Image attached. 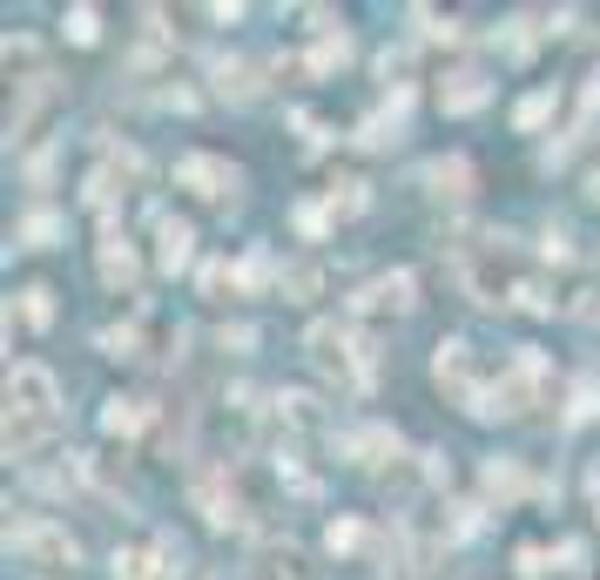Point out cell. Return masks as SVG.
<instances>
[{
    "label": "cell",
    "instance_id": "29",
    "mask_svg": "<svg viewBox=\"0 0 600 580\" xmlns=\"http://www.w3.org/2000/svg\"><path fill=\"white\" fill-rule=\"evenodd\" d=\"M102 352H109V358H135V352H142V324H109V330H102Z\"/></svg>",
    "mask_w": 600,
    "mask_h": 580
},
{
    "label": "cell",
    "instance_id": "19",
    "mask_svg": "<svg viewBox=\"0 0 600 580\" xmlns=\"http://www.w3.org/2000/svg\"><path fill=\"white\" fill-rule=\"evenodd\" d=\"M277 291H284L291 304H311V297L324 291V264H317V257H304V264H284V271H277Z\"/></svg>",
    "mask_w": 600,
    "mask_h": 580
},
{
    "label": "cell",
    "instance_id": "23",
    "mask_svg": "<svg viewBox=\"0 0 600 580\" xmlns=\"http://www.w3.org/2000/svg\"><path fill=\"white\" fill-rule=\"evenodd\" d=\"M391 580H452V567H446V553H433V547H418Z\"/></svg>",
    "mask_w": 600,
    "mask_h": 580
},
{
    "label": "cell",
    "instance_id": "30",
    "mask_svg": "<svg viewBox=\"0 0 600 580\" xmlns=\"http://www.w3.org/2000/svg\"><path fill=\"white\" fill-rule=\"evenodd\" d=\"M411 21H418V34H425V41H446V48L459 41V21H452V14H433V8H411Z\"/></svg>",
    "mask_w": 600,
    "mask_h": 580
},
{
    "label": "cell",
    "instance_id": "10",
    "mask_svg": "<svg viewBox=\"0 0 600 580\" xmlns=\"http://www.w3.org/2000/svg\"><path fill=\"white\" fill-rule=\"evenodd\" d=\"M190 257H196V230L183 216H162L155 223V264L176 277V271H190Z\"/></svg>",
    "mask_w": 600,
    "mask_h": 580
},
{
    "label": "cell",
    "instance_id": "18",
    "mask_svg": "<svg viewBox=\"0 0 600 580\" xmlns=\"http://www.w3.org/2000/svg\"><path fill=\"white\" fill-rule=\"evenodd\" d=\"M142 426H149V405H142V398H122V391H115V398L102 405V433H109V439H135Z\"/></svg>",
    "mask_w": 600,
    "mask_h": 580
},
{
    "label": "cell",
    "instance_id": "17",
    "mask_svg": "<svg viewBox=\"0 0 600 580\" xmlns=\"http://www.w3.org/2000/svg\"><path fill=\"white\" fill-rule=\"evenodd\" d=\"M425 183H433V196H472V162L466 155H439V162H425Z\"/></svg>",
    "mask_w": 600,
    "mask_h": 580
},
{
    "label": "cell",
    "instance_id": "20",
    "mask_svg": "<svg viewBox=\"0 0 600 580\" xmlns=\"http://www.w3.org/2000/svg\"><path fill=\"white\" fill-rule=\"evenodd\" d=\"M365 540H372V527H365V520H352V513L324 527V553H330V560H352V553H365Z\"/></svg>",
    "mask_w": 600,
    "mask_h": 580
},
{
    "label": "cell",
    "instance_id": "33",
    "mask_svg": "<svg viewBox=\"0 0 600 580\" xmlns=\"http://www.w3.org/2000/svg\"><path fill=\"white\" fill-rule=\"evenodd\" d=\"M236 284H243V291H264V284H271V251H250V257L236 264Z\"/></svg>",
    "mask_w": 600,
    "mask_h": 580
},
{
    "label": "cell",
    "instance_id": "24",
    "mask_svg": "<svg viewBox=\"0 0 600 580\" xmlns=\"http://www.w3.org/2000/svg\"><path fill=\"white\" fill-rule=\"evenodd\" d=\"M553 102H560L553 89H540V95H527L520 109H512V129H527V135H533L540 122H553Z\"/></svg>",
    "mask_w": 600,
    "mask_h": 580
},
{
    "label": "cell",
    "instance_id": "12",
    "mask_svg": "<svg viewBox=\"0 0 600 580\" xmlns=\"http://www.w3.org/2000/svg\"><path fill=\"white\" fill-rule=\"evenodd\" d=\"M486 95H492V89H486L479 68H452V74L439 81V109H446V115H472V109H486Z\"/></svg>",
    "mask_w": 600,
    "mask_h": 580
},
{
    "label": "cell",
    "instance_id": "32",
    "mask_svg": "<svg viewBox=\"0 0 600 580\" xmlns=\"http://www.w3.org/2000/svg\"><path fill=\"white\" fill-rule=\"evenodd\" d=\"M61 236V216L54 210H34L28 223H21V243H34V251H41V243H54Z\"/></svg>",
    "mask_w": 600,
    "mask_h": 580
},
{
    "label": "cell",
    "instance_id": "26",
    "mask_svg": "<svg viewBox=\"0 0 600 580\" xmlns=\"http://www.w3.org/2000/svg\"><path fill=\"white\" fill-rule=\"evenodd\" d=\"M324 203H330V210H337V216H358V210H365V203H372V196H365V183H358V176H337V183H330V196H324Z\"/></svg>",
    "mask_w": 600,
    "mask_h": 580
},
{
    "label": "cell",
    "instance_id": "36",
    "mask_svg": "<svg viewBox=\"0 0 600 580\" xmlns=\"http://www.w3.org/2000/svg\"><path fill=\"white\" fill-rule=\"evenodd\" d=\"M580 115H600V74H587V89H580Z\"/></svg>",
    "mask_w": 600,
    "mask_h": 580
},
{
    "label": "cell",
    "instance_id": "1",
    "mask_svg": "<svg viewBox=\"0 0 600 580\" xmlns=\"http://www.w3.org/2000/svg\"><path fill=\"white\" fill-rule=\"evenodd\" d=\"M304 358H311L337 391H372V378H378V345L365 338V330L337 324V317H317V324L304 330Z\"/></svg>",
    "mask_w": 600,
    "mask_h": 580
},
{
    "label": "cell",
    "instance_id": "22",
    "mask_svg": "<svg viewBox=\"0 0 600 580\" xmlns=\"http://www.w3.org/2000/svg\"><path fill=\"white\" fill-rule=\"evenodd\" d=\"M330 216H337L330 203H297V210H291V223H297L304 243H324V236H330Z\"/></svg>",
    "mask_w": 600,
    "mask_h": 580
},
{
    "label": "cell",
    "instance_id": "3",
    "mask_svg": "<svg viewBox=\"0 0 600 580\" xmlns=\"http://www.w3.org/2000/svg\"><path fill=\"white\" fill-rule=\"evenodd\" d=\"M499 243H506V236H499ZM499 243H466V251H459V284H466V297H472V304H486V311H506L512 297L527 291L520 277L506 271Z\"/></svg>",
    "mask_w": 600,
    "mask_h": 580
},
{
    "label": "cell",
    "instance_id": "37",
    "mask_svg": "<svg viewBox=\"0 0 600 580\" xmlns=\"http://www.w3.org/2000/svg\"><path fill=\"white\" fill-rule=\"evenodd\" d=\"M593 196H600V170H593Z\"/></svg>",
    "mask_w": 600,
    "mask_h": 580
},
{
    "label": "cell",
    "instance_id": "9",
    "mask_svg": "<svg viewBox=\"0 0 600 580\" xmlns=\"http://www.w3.org/2000/svg\"><path fill=\"white\" fill-rule=\"evenodd\" d=\"M271 411H277V426H284V439H324V405L311 398V391H277L271 398Z\"/></svg>",
    "mask_w": 600,
    "mask_h": 580
},
{
    "label": "cell",
    "instance_id": "14",
    "mask_svg": "<svg viewBox=\"0 0 600 580\" xmlns=\"http://www.w3.org/2000/svg\"><path fill=\"white\" fill-rule=\"evenodd\" d=\"M405 446H398V433L391 426H358V433H345V459L352 466H385V459H398Z\"/></svg>",
    "mask_w": 600,
    "mask_h": 580
},
{
    "label": "cell",
    "instance_id": "16",
    "mask_svg": "<svg viewBox=\"0 0 600 580\" xmlns=\"http://www.w3.org/2000/svg\"><path fill=\"white\" fill-rule=\"evenodd\" d=\"M479 486H486V500L512 507V500H520V492H527V466H520V459H486Z\"/></svg>",
    "mask_w": 600,
    "mask_h": 580
},
{
    "label": "cell",
    "instance_id": "35",
    "mask_svg": "<svg viewBox=\"0 0 600 580\" xmlns=\"http://www.w3.org/2000/svg\"><path fill=\"white\" fill-rule=\"evenodd\" d=\"M512 573H520V580H540V573H547V547H520V553H512Z\"/></svg>",
    "mask_w": 600,
    "mask_h": 580
},
{
    "label": "cell",
    "instance_id": "28",
    "mask_svg": "<svg viewBox=\"0 0 600 580\" xmlns=\"http://www.w3.org/2000/svg\"><path fill=\"white\" fill-rule=\"evenodd\" d=\"M352 61V41L345 34H324L317 48H311V74H330V68H345Z\"/></svg>",
    "mask_w": 600,
    "mask_h": 580
},
{
    "label": "cell",
    "instance_id": "27",
    "mask_svg": "<svg viewBox=\"0 0 600 580\" xmlns=\"http://www.w3.org/2000/svg\"><path fill=\"white\" fill-rule=\"evenodd\" d=\"M21 317H28L34 330H48V324H54V291H48V284H28V291H21Z\"/></svg>",
    "mask_w": 600,
    "mask_h": 580
},
{
    "label": "cell",
    "instance_id": "2",
    "mask_svg": "<svg viewBox=\"0 0 600 580\" xmlns=\"http://www.w3.org/2000/svg\"><path fill=\"white\" fill-rule=\"evenodd\" d=\"M190 507L216 527V533H236V527H250V492H243V472L230 466V459H203L196 472H190Z\"/></svg>",
    "mask_w": 600,
    "mask_h": 580
},
{
    "label": "cell",
    "instance_id": "6",
    "mask_svg": "<svg viewBox=\"0 0 600 580\" xmlns=\"http://www.w3.org/2000/svg\"><path fill=\"white\" fill-rule=\"evenodd\" d=\"M8 411L54 426V411H61V378H54L48 365H14V372H8Z\"/></svg>",
    "mask_w": 600,
    "mask_h": 580
},
{
    "label": "cell",
    "instance_id": "7",
    "mask_svg": "<svg viewBox=\"0 0 600 580\" xmlns=\"http://www.w3.org/2000/svg\"><path fill=\"white\" fill-rule=\"evenodd\" d=\"M176 183H183V190H196V196H210V203H230L243 176H236V162L190 149V155H176Z\"/></svg>",
    "mask_w": 600,
    "mask_h": 580
},
{
    "label": "cell",
    "instance_id": "11",
    "mask_svg": "<svg viewBox=\"0 0 600 580\" xmlns=\"http://www.w3.org/2000/svg\"><path fill=\"white\" fill-rule=\"evenodd\" d=\"M109 573H115V580H183L176 567H169V553H162V547H115Z\"/></svg>",
    "mask_w": 600,
    "mask_h": 580
},
{
    "label": "cell",
    "instance_id": "8",
    "mask_svg": "<svg viewBox=\"0 0 600 580\" xmlns=\"http://www.w3.org/2000/svg\"><path fill=\"white\" fill-rule=\"evenodd\" d=\"M411 304H418L411 271H385V277H372V284L352 297V311H358V317H405Z\"/></svg>",
    "mask_w": 600,
    "mask_h": 580
},
{
    "label": "cell",
    "instance_id": "5",
    "mask_svg": "<svg viewBox=\"0 0 600 580\" xmlns=\"http://www.w3.org/2000/svg\"><path fill=\"white\" fill-rule=\"evenodd\" d=\"M433 385H439V391H452L466 411L479 405L486 378H479V365H472V345H466V338H439V345H433Z\"/></svg>",
    "mask_w": 600,
    "mask_h": 580
},
{
    "label": "cell",
    "instance_id": "15",
    "mask_svg": "<svg viewBox=\"0 0 600 580\" xmlns=\"http://www.w3.org/2000/svg\"><path fill=\"white\" fill-rule=\"evenodd\" d=\"M250 580H311V560L284 540H271V547H256V560H250Z\"/></svg>",
    "mask_w": 600,
    "mask_h": 580
},
{
    "label": "cell",
    "instance_id": "13",
    "mask_svg": "<svg viewBox=\"0 0 600 580\" xmlns=\"http://www.w3.org/2000/svg\"><path fill=\"white\" fill-rule=\"evenodd\" d=\"M135 277H142L135 243L115 236V223H109V230H102V284H109V291H135Z\"/></svg>",
    "mask_w": 600,
    "mask_h": 580
},
{
    "label": "cell",
    "instance_id": "31",
    "mask_svg": "<svg viewBox=\"0 0 600 580\" xmlns=\"http://www.w3.org/2000/svg\"><path fill=\"white\" fill-rule=\"evenodd\" d=\"M223 291H243V284H236V264H230V257H210V264H203V297H223Z\"/></svg>",
    "mask_w": 600,
    "mask_h": 580
},
{
    "label": "cell",
    "instance_id": "34",
    "mask_svg": "<svg viewBox=\"0 0 600 580\" xmlns=\"http://www.w3.org/2000/svg\"><path fill=\"white\" fill-rule=\"evenodd\" d=\"M593 411H600V385L580 378V385H573V411H567V419H593Z\"/></svg>",
    "mask_w": 600,
    "mask_h": 580
},
{
    "label": "cell",
    "instance_id": "21",
    "mask_svg": "<svg viewBox=\"0 0 600 580\" xmlns=\"http://www.w3.org/2000/svg\"><path fill=\"white\" fill-rule=\"evenodd\" d=\"M216 95L250 102V95H256V68H250V61H216Z\"/></svg>",
    "mask_w": 600,
    "mask_h": 580
},
{
    "label": "cell",
    "instance_id": "25",
    "mask_svg": "<svg viewBox=\"0 0 600 580\" xmlns=\"http://www.w3.org/2000/svg\"><path fill=\"white\" fill-rule=\"evenodd\" d=\"M61 28H68V41H74V48H95V41H102V14H95V8H68V21H61Z\"/></svg>",
    "mask_w": 600,
    "mask_h": 580
},
{
    "label": "cell",
    "instance_id": "4",
    "mask_svg": "<svg viewBox=\"0 0 600 580\" xmlns=\"http://www.w3.org/2000/svg\"><path fill=\"white\" fill-rule=\"evenodd\" d=\"M8 547L41 573H74L81 567V547L61 520H21V527H8Z\"/></svg>",
    "mask_w": 600,
    "mask_h": 580
}]
</instances>
